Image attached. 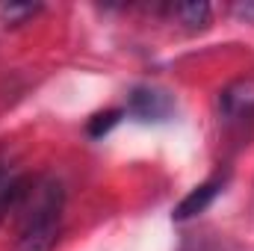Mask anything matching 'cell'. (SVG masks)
I'll return each mask as SVG.
<instances>
[{"label":"cell","mask_w":254,"mask_h":251,"mask_svg":"<svg viewBox=\"0 0 254 251\" xmlns=\"http://www.w3.org/2000/svg\"><path fill=\"white\" fill-rule=\"evenodd\" d=\"M27 184H30V181H27L12 163L0 160V225H3V219H6L9 213L18 210V204H21V198H24V192H27Z\"/></svg>","instance_id":"5"},{"label":"cell","mask_w":254,"mask_h":251,"mask_svg":"<svg viewBox=\"0 0 254 251\" xmlns=\"http://www.w3.org/2000/svg\"><path fill=\"white\" fill-rule=\"evenodd\" d=\"M225 189V175H213L210 181H204V184H198V187L192 189L190 195L175 207V222H187V219H195L198 213H204L216 198H219V192Z\"/></svg>","instance_id":"4"},{"label":"cell","mask_w":254,"mask_h":251,"mask_svg":"<svg viewBox=\"0 0 254 251\" xmlns=\"http://www.w3.org/2000/svg\"><path fill=\"white\" fill-rule=\"evenodd\" d=\"M127 113L139 122H166L175 113V98L157 86H136L127 95Z\"/></svg>","instance_id":"3"},{"label":"cell","mask_w":254,"mask_h":251,"mask_svg":"<svg viewBox=\"0 0 254 251\" xmlns=\"http://www.w3.org/2000/svg\"><path fill=\"white\" fill-rule=\"evenodd\" d=\"M39 9H42V6H36V3H3V6H0V21H3L6 27H15V24L33 18Z\"/></svg>","instance_id":"7"},{"label":"cell","mask_w":254,"mask_h":251,"mask_svg":"<svg viewBox=\"0 0 254 251\" xmlns=\"http://www.w3.org/2000/svg\"><path fill=\"white\" fill-rule=\"evenodd\" d=\"M216 116H219V125L225 127L231 136H249V130L254 127V80L252 77H240V80L228 83L219 92Z\"/></svg>","instance_id":"2"},{"label":"cell","mask_w":254,"mask_h":251,"mask_svg":"<svg viewBox=\"0 0 254 251\" xmlns=\"http://www.w3.org/2000/svg\"><path fill=\"white\" fill-rule=\"evenodd\" d=\"M122 116H125V110H107V113H98L92 122H89V136H107L113 127L122 122Z\"/></svg>","instance_id":"8"},{"label":"cell","mask_w":254,"mask_h":251,"mask_svg":"<svg viewBox=\"0 0 254 251\" xmlns=\"http://www.w3.org/2000/svg\"><path fill=\"white\" fill-rule=\"evenodd\" d=\"M15 213H18L15 251H54L65 213L63 181L54 175H42L30 181Z\"/></svg>","instance_id":"1"},{"label":"cell","mask_w":254,"mask_h":251,"mask_svg":"<svg viewBox=\"0 0 254 251\" xmlns=\"http://www.w3.org/2000/svg\"><path fill=\"white\" fill-rule=\"evenodd\" d=\"M172 18H178V24L190 33H198L210 24L213 18V6L210 3H178L172 6Z\"/></svg>","instance_id":"6"},{"label":"cell","mask_w":254,"mask_h":251,"mask_svg":"<svg viewBox=\"0 0 254 251\" xmlns=\"http://www.w3.org/2000/svg\"><path fill=\"white\" fill-rule=\"evenodd\" d=\"M234 15L246 24H254V0H246V3H234Z\"/></svg>","instance_id":"9"}]
</instances>
